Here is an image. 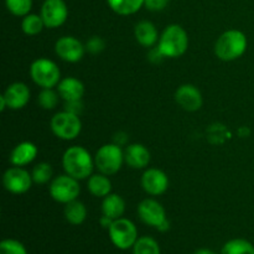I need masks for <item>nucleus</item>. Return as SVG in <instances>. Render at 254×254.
Here are the masks:
<instances>
[{"label": "nucleus", "mask_w": 254, "mask_h": 254, "mask_svg": "<svg viewBox=\"0 0 254 254\" xmlns=\"http://www.w3.org/2000/svg\"><path fill=\"white\" fill-rule=\"evenodd\" d=\"M62 166L66 174L77 180L88 179L96 166L94 159L83 146H69L62 156Z\"/></svg>", "instance_id": "obj_1"}, {"label": "nucleus", "mask_w": 254, "mask_h": 254, "mask_svg": "<svg viewBox=\"0 0 254 254\" xmlns=\"http://www.w3.org/2000/svg\"><path fill=\"white\" fill-rule=\"evenodd\" d=\"M248 46L247 36L240 30H227L215 44V55L225 62L238 60L245 55Z\"/></svg>", "instance_id": "obj_2"}, {"label": "nucleus", "mask_w": 254, "mask_h": 254, "mask_svg": "<svg viewBox=\"0 0 254 254\" xmlns=\"http://www.w3.org/2000/svg\"><path fill=\"white\" fill-rule=\"evenodd\" d=\"M158 46L166 59L181 57L189 47V36L183 26L178 24L169 25L160 35Z\"/></svg>", "instance_id": "obj_3"}, {"label": "nucleus", "mask_w": 254, "mask_h": 254, "mask_svg": "<svg viewBox=\"0 0 254 254\" xmlns=\"http://www.w3.org/2000/svg\"><path fill=\"white\" fill-rule=\"evenodd\" d=\"M124 160V150L117 144H104L103 146L97 150L94 155V164L98 169L99 173L104 175H114L118 173L123 166Z\"/></svg>", "instance_id": "obj_4"}, {"label": "nucleus", "mask_w": 254, "mask_h": 254, "mask_svg": "<svg viewBox=\"0 0 254 254\" xmlns=\"http://www.w3.org/2000/svg\"><path fill=\"white\" fill-rule=\"evenodd\" d=\"M31 79L41 88H54L61 81V71L52 60L37 59L30 66Z\"/></svg>", "instance_id": "obj_5"}, {"label": "nucleus", "mask_w": 254, "mask_h": 254, "mask_svg": "<svg viewBox=\"0 0 254 254\" xmlns=\"http://www.w3.org/2000/svg\"><path fill=\"white\" fill-rule=\"evenodd\" d=\"M50 127L55 135L62 140H73L82 130V122L79 116L69 113L67 111L55 114L50 122Z\"/></svg>", "instance_id": "obj_6"}, {"label": "nucleus", "mask_w": 254, "mask_h": 254, "mask_svg": "<svg viewBox=\"0 0 254 254\" xmlns=\"http://www.w3.org/2000/svg\"><path fill=\"white\" fill-rule=\"evenodd\" d=\"M79 180L72 178L68 174L59 175L54 178L50 183L49 191L51 197L60 203H68L78 198L81 193Z\"/></svg>", "instance_id": "obj_7"}, {"label": "nucleus", "mask_w": 254, "mask_h": 254, "mask_svg": "<svg viewBox=\"0 0 254 254\" xmlns=\"http://www.w3.org/2000/svg\"><path fill=\"white\" fill-rule=\"evenodd\" d=\"M108 231L112 243L122 251L134 247L139 238L136 226L128 218L121 217L114 220Z\"/></svg>", "instance_id": "obj_8"}, {"label": "nucleus", "mask_w": 254, "mask_h": 254, "mask_svg": "<svg viewBox=\"0 0 254 254\" xmlns=\"http://www.w3.org/2000/svg\"><path fill=\"white\" fill-rule=\"evenodd\" d=\"M32 176L27 170H25L22 166H12L5 171L2 176V184H4L5 190L15 195H21L27 192L31 189Z\"/></svg>", "instance_id": "obj_9"}, {"label": "nucleus", "mask_w": 254, "mask_h": 254, "mask_svg": "<svg viewBox=\"0 0 254 254\" xmlns=\"http://www.w3.org/2000/svg\"><path fill=\"white\" fill-rule=\"evenodd\" d=\"M40 15L42 16L45 26L49 29H56L66 22L68 9L64 0H45Z\"/></svg>", "instance_id": "obj_10"}, {"label": "nucleus", "mask_w": 254, "mask_h": 254, "mask_svg": "<svg viewBox=\"0 0 254 254\" xmlns=\"http://www.w3.org/2000/svg\"><path fill=\"white\" fill-rule=\"evenodd\" d=\"M55 52L62 61L76 64L83 57L86 46L76 37L62 36L55 44Z\"/></svg>", "instance_id": "obj_11"}, {"label": "nucleus", "mask_w": 254, "mask_h": 254, "mask_svg": "<svg viewBox=\"0 0 254 254\" xmlns=\"http://www.w3.org/2000/svg\"><path fill=\"white\" fill-rule=\"evenodd\" d=\"M138 216L145 225L150 226L158 230L165 221L166 217L165 208L160 202L153 198H145L138 205Z\"/></svg>", "instance_id": "obj_12"}, {"label": "nucleus", "mask_w": 254, "mask_h": 254, "mask_svg": "<svg viewBox=\"0 0 254 254\" xmlns=\"http://www.w3.org/2000/svg\"><path fill=\"white\" fill-rule=\"evenodd\" d=\"M141 186L148 195H163L169 188V178L163 170L155 168L148 169L141 176Z\"/></svg>", "instance_id": "obj_13"}, {"label": "nucleus", "mask_w": 254, "mask_h": 254, "mask_svg": "<svg viewBox=\"0 0 254 254\" xmlns=\"http://www.w3.org/2000/svg\"><path fill=\"white\" fill-rule=\"evenodd\" d=\"M175 101L184 111L196 112L202 107V94L193 84H183L175 92Z\"/></svg>", "instance_id": "obj_14"}, {"label": "nucleus", "mask_w": 254, "mask_h": 254, "mask_svg": "<svg viewBox=\"0 0 254 254\" xmlns=\"http://www.w3.org/2000/svg\"><path fill=\"white\" fill-rule=\"evenodd\" d=\"M2 97L6 102L7 108L12 109V111H19V109L24 108L29 103L31 92H30V88L25 83L15 82V83H11L5 89Z\"/></svg>", "instance_id": "obj_15"}, {"label": "nucleus", "mask_w": 254, "mask_h": 254, "mask_svg": "<svg viewBox=\"0 0 254 254\" xmlns=\"http://www.w3.org/2000/svg\"><path fill=\"white\" fill-rule=\"evenodd\" d=\"M124 160L133 169H145L150 163V151L143 144H129L124 150Z\"/></svg>", "instance_id": "obj_16"}, {"label": "nucleus", "mask_w": 254, "mask_h": 254, "mask_svg": "<svg viewBox=\"0 0 254 254\" xmlns=\"http://www.w3.org/2000/svg\"><path fill=\"white\" fill-rule=\"evenodd\" d=\"M134 36L139 45H141L143 47H148V49L155 46L160 39L156 26L148 20H143L135 25Z\"/></svg>", "instance_id": "obj_17"}, {"label": "nucleus", "mask_w": 254, "mask_h": 254, "mask_svg": "<svg viewBox=\"0 0 254 254\" xmlns=\"http://www.w3.org/2000/svg\"><path fill=\"white\" fill-rule=\"evenodd\" d=\"M37 146L30 141H22L12 149L10 154V163L14 166H26L36 159Z\"/></svg>", "instance_id": "obj_18"}, {"label": "nucleus", "mask_w": 254, "mask_h": 254, "mask_svg": "<svg viewBox=\"0 0 254 254\" xmlns=\"http://www.w3.org/2000/svg\"><path fill=\"white\" fill-rule=\"evenodd\" d=\"M57 91L64 102L82 99L84 94V86L76 77H66L57 84Z\"/></svg>", "instance_id": "obj_19"}, {"label": "nucleus", "mask_w": 254, "mask_h": 254, "mask_svg": "<svg viewBox=\"0 0 254 254\" xmlns=\"http://www.w3.org/2000/svg\"><path fill=\"white\" fill-rule=\"evenodd\" d=\"M126 211V201L118 193H109L103 197L102 202V212L104 216H108L112 220H118L124 215Z\"/></svg>", "instance_id": "obj_20"}, {"label": "nucleus", "mask_w": 254, "mask_h": 254, "mask_svg": "<svg viewBox=\"0 0 254 254\" xmlns=\"http://www.w3.org/2000/svg\"><path fill=\"white\" fill-rule=\"evenodd\" d=\"M88 191L96 197H106L112 192V181L104 174H92L87 181Z\"/></svg>", "instance_id": "obj_21"}, {"label": "nucleus", "mask_w": 254, "mask_h": 254, "mask_svg": "<svg viewBox=\"0 0 254 254\" xmlns=\"http://www.w3.org/2000/svg\"><path fill=\"white\" fill-rule=\"evenodd\" d=\"M64 218L73 226H79L86 221L87 208L83 202L78 200L71 201L64 206Z\"/></svg>", "instance_id": "obj_22"}, {"label": "nucleus", "mask_w": 254, "mask_h": 254, "mask_svg": "<svg viewBox=\"0 0 254 254\" xmlns=\"http://www.w3.org/2000/svg\"><path fill=\"white\" fill-rule=\"evenodd\" d=\"M109 7L118 15H133L141 9L144 0H107Z\"/></svg>", "instance_id": "obj_23"}, {"label": "nucleus", "mask_w": 254, "mask_h": 254, "mask_svg": "<svg viewBox=\"0 0 254 254\" xmlns=\"http://www.w3.org/2000/svg\"><path fill=\"white\" fill-rule=\"evenodd\" d=\"M221 254H254V246L247 240L235 238L225 243Z\"/></svg>", "instance_id": "obj_24"}, {"label": "nucleus", "mask_w": 254, "mask_h": 254, "mask_svg": "<svg viewBox=\"0 0 254 254\" xmlns=\"http://www.w3.org/2000/svg\"><path fill=\"white\" fill-rule=\"evenodd\" d=\"M44 27L46 26H45V22L42 20L41 15L27 14L26 16H24L21 21L22 31H24V34L29 35V36L39 35L44 30Z\"/></svg>", "instance_id": "obj_25"}, {"label": "nucleus", "mask_w": 254, "mask_h": 254, "mask_svg": "<svg viewBox=\"0 0 254 254\" xmlns=\"http://www.w3.org/2000/svg\"><path fill=\"white\" fill-rule=\"evenodd\" d=\"M59 91H55L54 88H42L41 92L37 96V103L42 109L52 111L57 107L60 102Z\"/></svg>", "instance_id": "obj_26"}, {"label": "nucleus", "mask_w": 254, "mask_h": 254, "mask_svg": "<svg viewBox=\"0 0 254 254\" xmlns=\"http://www.w3.org/2000/svg\"><path fill=\"white\" fill-rule=\"evenodd\" d=\"M133 254H161L159 243L149 236L139 237L133 247Z\"/></svg>", "instance_id": "obj_27"}, {"label": "nucleus", "mask_w": 254, "mask_h": 254, "mask_svg": "<svg viewBox=\"0 0 254 254\" xmlns=\"http://www.w3.org/2000/svg\"><path fill=\"white\" fill-rule=\"evenodd\" d=\"M52 175H54V170H52L51 164L49 163L36 164L31 171L32 180H34L35 184H39V185H44V184L51 181Z\"/></svg>", "instance_id": "obj_28"}, {"label": "nucleus", "mask_w": 254, "mask_h": 254, "mask_svg": "<svg viewBox=\"0 0 254 254\" xmlns=\"http://www.w3.org/2000/svg\"><path fill=\"white\" fill-rule=\"evenodd\" d=\"M5 4L15 16H26L32 7V0H5Z\"/></svg>", "instance_id": "obj_29"}, {"label": "nucleus", "mask_w": 254, "mask_h": 254, "mask_svg": "<svg viewBox=\"0 0 254 254\" xmlns=\"http://www.w3.org/2000/svg\"><path fill=\"white\" fill-rule=\"evenodd\" d=\"M0 254H27V251L19 241L4 240L0 243Z\"/></svg>", "instance_id": "obj_30"}, {"label": "nucleus", "mask_w": 254, "mask_h": 254, "mask_svg": "<svg viewBox=\"0 0 254 254\" xmlns=\"http://www.w3.org/2000/svg\"><path fill=\"white\" fill-rule=\"evenodd\" d=\"M86 51L92 55H98L104 51L106 49V41L101 36H92L88 41L86 42Z\"/></svg>", "instance_id": "obj_31"}, {"label": "nucleus", "mask_w": 254, "mask_h": 254, "mask_svg": "<svg viewBox=\"0 0 254 254\" xmlns=\"http://www.w3.org/2000/svg\"><path fill=\"white\" fill-rule=\"evenodd\" d=\"M169 4V0H144V5L150 11H161Z\"/></svg>", "instance_id": "obj_32"}, {"label": "nucleus", "mask_w": 254, "mask_h": 254, "mask_svg": "<svg viewBox=\"0 0 254 254\" xmlns=\"http://www.w3.org/2000/svg\"><path fill=\"white\" fill-rule=\"evenodd\" d=\"M64 111L76 114V116H79L83 112V103H82L81 99H77V101H67L64 103Z\"/></svg>", "instance_id": "obj_33"}, {"label": "nucleus", "mask_w": 254, "mask_h": 254, "mask_svg": "<svg viewBox=\"0 0 254 254\" xmlns=\"http://www.w3.org/2000/svg\"><path fill=\"white\" fill-rule=\"evenodd\" d=\"M164 59H166V57L164 56L163 52L160 51L159 46H154L149 50L148 60L150 62H153V64H160V62H163Z\"/></svg>", "instance_id": "obj_34"}, {"label": "nucleus", "mask_w": 254, "mask_h": 254, "mask_svg": "<svg viewBox=\"0 0 254 254\" xmlns=\"http://www.w3.org/2000/svg\"><path fill=\"white\" fill-rule=\"evenodd\" d=\"M114 220H112V218H109L108 216H102L101 220H99V223H101V226L103 228H107V230H109V227L112 226V223H113Z\"/></svg>", "instance_id": "obj_35"}, {"label": "nucleus", "mask_w": 254, "mask_h": 254, "mask_svg": "<svg viewBox=\"0 0 254 254\" xmlns=\"http://www.w3.org/2000/svg\"><path fill=\"white\" fill-rule=\"evenodd\" d=\"M193 254H218V253H216L215 251L212 250H208V248H200V250L196 251Z\"/></svg>", "instance_id": "obj_36"}]
</instances>
